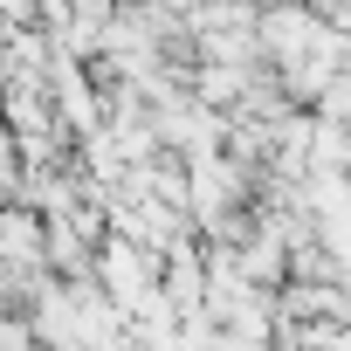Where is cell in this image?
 <instances>
[{"mask_svg": "<svg viewBox=\"0 0 351 351\" xmlns=\"http://www.w3.org/2000/svg\"><path fill=\"white\" fill-rule=\"evenodd\" d=\"M0 262L28 282V296L56 276V269H49V214H42L35 200H21V193L0 200Z\"/></svg>", "mask_w": 351, "mask_h": 351, "instance_id": "cell-1", "label": "cell"}, {"mask_svg": "<svg viewBox=\"0 0 351 351\" xmlns=\"http://www.w3.org/2000/svg\"><path fill=\"white\" fill-rule=\"evenodd\" d=\"M324 35V14L310 8V0H269V8L255 14V42H262V62L269 69H296Z\"/></svg>", "mask_w": 351, "mask_h": 351, "instance_id": "cell-2", "label": "cell"}, {"mask_svg": "<svg viewBox=\"0 0 351 351\" xmlns=\"http://www.w3.org/2000/svg\"><path fill=\"white\" fill-rule=\"evenodd\" d=\"M21 180H28V165H21V138H14L8 117H0V200L21 193Z\"/></svg>", "mask_w": 351, "mask_h": 351, "instance_id": "cell-3", "label": "cell"}, {"mask_svg": "<svg viewBox=\"0 0 351 351\" xmlns=\"http://www.w3.org/2000/svg\"><path fill=\"white\" fill-rule=\"evenodd\" d=\"M337 351H351V310H344V324H337Z\"/></svg>", "mask_w": 351, "mask_h": 351, "instance_id": "cell-4", "label": "cell"}]
</instances>
